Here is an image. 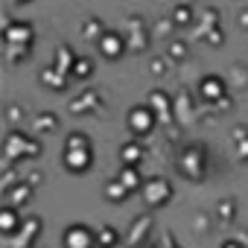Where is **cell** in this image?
Returning a JSON list of instances; mask_svg holds the SVG:
<instances>
[{"instance_id": "obj_13", "label": "cell", "mask_w": 248, "mask_h": 248, "mask_svg": "<svg viewBox=\"0 0 248 248\" xmlns=\"http://www.w3.org/2000/svg\"><path fill=\"white\" fill-rule=\"evenodd\" d=\"M38 129H41V132H44V129L53 132V129H56V117H38Z\"/></svg>"}, {"instance_id": "obj_8", "label": "cell", "mask_w": 248, "mask_h": 248, "mask_svg": "<svg viewBox=\"0 0 248 248\" xmlns=\"http://www.w3.org/2000/svg\"><path fill=\"white\" fill-rule=\"evenodd\" d=\"M102 53L108 56V59H120V53H123V38L120 35H105L102 38Z\"/></svg>"}, {"instance_id": "obj_2", "label": "cell", "mask_w": 248, "mask_h": 248, "mask_svg": "<svg viewBox=\"0 0 248 248\" xmlns=\"http://www.w3.org/2000/svg\"><path fill=\"white\" fill-rule=\"evenodd\" d=\"M62 245L64 248H96L99 239H96V233L88 225H70L62 233Z\"/></svg>"}, {"instance_id": "obj_12", "label": "cell", "mask_w": 248, "mask_h": 248, "mask_svg": "<svg viewBox=\"0 0 248 248\" xmlns=\"http://www.w3.org/2000/svg\"><path fill=\"white\" fill-rule=\"evenodd\" d=\"M96 239H99V245H102V248H111V245L117 242V233H114L111 228H102V231L96 233Z\"/></svg>"}, {"instance_id": "obj_6", "label": "cell", "mask_w": 248, "mask_h": 248, "mask_svg": "<svg viewBox=\"0 0 248 248\" xmlns=\"http://www.w3.org/2000/svg\"><path fill=\"white\" fill-rule=\"evenodd\" d=\"M24 225V219H21V213L12 207V204H6V207H0V231H3L6 236H12L18 228Z\"/></svg>"}, {"instance_id": "obj_11", "label": "cell", "mask_w": 248, "mask_h": 248, "mask_svg": "<svg viewBox=\"0 0 248 248\" xmlns=\"http://www.w3.org/2000/svg\"><path fill=\"white\" fill-rule=\"evenodd\" d=\"M120 181L126 184L129 190H135V187H140V172H138L135 167H126V170L120 172Z\"/></svg>"}, {"instance_id": "obj_10", "label": "cell", "mask_w": 248, "mask_h": 248, "mask_svg": "<svg viewBox=\"0 0 248 248\" xmlns=\"http://www.w3.org/2000/svg\"><path fill=\"white\" fill-rule=\"evenodd\" d=\"M126 193H129V187L123 184V181L105 184V199H108V202H123V199H126Z\"/></svg>"}, {"instance_id": "obj_14", "label": "cell", "mask_w": 248, "mask_h": 248, "mask_svg": "<svg viewBox=\"0 0 248 248\" xmlns=\"http://www.w3.org/2000/svg\"><path fill=\"white\" fill-rule=\"evenodd\" d=\"M222 248H242V245H239V242H233V239H231V242H225V245H222Z\"/></svg>"}, {"instance_id": "obj_9", "label": "cell", "mask_w": 248, "mask_h": 248, "mask_svg": "<svg viewBox=\"0 0 248 248\" xmlns=\"http://www.w3.org/2000/svg\"><path fill=\"white\" fill-rule=\"evenodd\" d=\"M120 158H123V164H126V167H135V164H140L143 149L138 143H126V146H123V152H120Z\"/></svg>"}, {"instance_id": "obj_5", "label": "cell", "mask_w": 248, "mask_h": 248, "mask_svg": "<svg viewBox=\"0 0 248 248\" xmlns=\"http://www.w3.org/2000/svg\"><path fill=\"white\" fill-rule=\"evenodd\" d=\"M181 170L190 178H202V172H204V152H202V146H190L181 155Z\"/></svg>"}, {"instance_id": "obj_3", "label": "cell", "mask_w": 248, "mask_h": 248, "mask_svg": "<svg viewBox=\"0 0 248 248\" xmlns=\"http://www.w3.org/2000/svg\"><path fill=\"white\" fill-rule=\"evenodd\" d=\"M143 196H146V204H149V207H161V204L170 202L172 187H170V181H164V178H152V181H146Z\"/></svg>"}, {"instance_id": "obj_4", "label": "cell", "mask_w": 248, "mask_h": 248, "mask_svg": "<svg viewBox=\"0 0 248 248\" xmlns=\"http://www.w3.org/2000/svg\"><path fill=\"white\" fill-rule=\"evenodd\" d=\"M152 126H155V114H152L149 105H138V108L129 111V129L135 135H149Z\"/></svg>"}, {"instance_id": "obj_1", "label": "cell", "mask_w": 248, "mask_h": 248, "mask_svg": "<svg viewBox=\"0 0 248 248\" xmlns=\"http://www.w3.org/2000/svg\"><path fill=\"white\" fill-rule=\"evenodd\" d=\"M62 161H64V167L70 170V172H85L88 167H91V161H93V149H91V140L82 135V132H73L67 140H64V155H62Z\"/></svg>"}, {"instance_id": "obj_7", "label": "cell", "mask_w": 248, "mask_h": 248, "mask_svg": "<svg viewBox=\"0 0 248 248\" xmlns=\"http://www.w3.org/2000/svg\"><path fill=\"white\" fill-rule=\"evenodd\" d=\"M222 93H225V82H222L219 76H204V82H202V96L210 99V102H216V99H222Z\"/></svg>"}]
</instances>
